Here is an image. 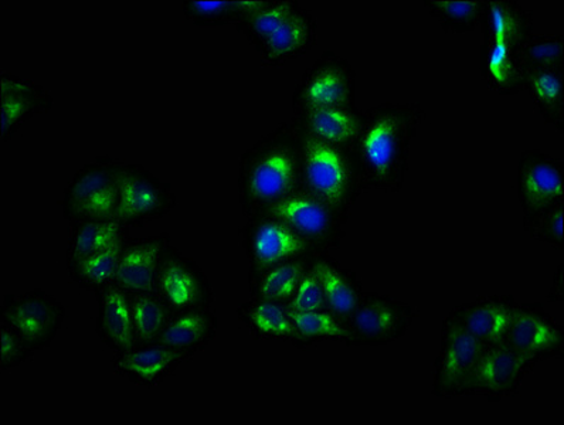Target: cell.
I'll use <instances>...</instances> for the list:
<instances>
[{"instance_id": "1", "label": "cell", "mask_w": 564, "mask_h": 425, "mask_svg": "<svg viewBox=\"0 0 564 425\" xmlns=\"http://www.w3.org/2000/svg\"><path fill=\"white\" fill-rule=\"evenodd\" d=\"M425 120L427 113L413 102H386L365 110L362 130L349 148L362 192L403 189L410 145Z\"/></svg>"}, {"instance_id": "2", "label": "cell", "mask_w": 564, "mask_h": 425, "mask_svg": "<svg viewBox=\"0 0 564 425\" xmlns=\"http://www.w3.org/2000/svg\"><path fill=\"white\" fill-rule=\"evenodd\" d=\"M303 187V150L293 122L280 123L242 153L237 192L246 220Z\"/></svg>"}, {"instance_id": "3", "label": "cell", "mask_w": 564, "mask_h": 425, "mask_svg": "<svg viewBox=\"0 0 564 425\" xmlns=\"http://www.w3.org/2000/svg\"><path fill=\"white\" fill-rule=\"evenodd\" d=\"M299 135L303 150L304 189L340 215L350 217V210L364 193L350 151L305 133L299 132Z\"/></svg>"}, {"instance_id": "4", "label": "cell", "mask_w": 564, "mask_h": 425, "mask_svg": "<svg viewBox=\"0 0 564 425\" xmlns=\"http://www.w3.org/2000/svg\"><path fill=\"white\" fill-rule=\"evenodd\" d=\"M122 161L97 156L76 173L64 189L62 212L68 225L83 220H116L118 172Z\"/></svg>"}, {"instance_id": "5", "label": "cell", "mask_w": 564, "mask_h": 425, "mask_svg": "<svg viewBox=\"0 0 564 425\" xmlns=\"http://www.w3.org/2000/svg\"><path fill=\"white\" fill-rule=\"evenodd\" d=\"M259 215L282 221L318 254H329L340 249L345 239V225L350 219L304 187L267 207Z\"/></svg>"}, {"instance_id": "6", "label": "cell", "mask_w": 564, "mask_h": 425, "mask_svg": "<svg viewBox=\"0 0 564 425\" xmlns=\"http://www.w3.org/2000/svg\"><path fill=\"white\" fill-rule=\"evenodd\" d=\"M177 205L170 182L161 179L140 163L122 162L118 172L116 220L130 227H143L163 219Z\"/></svg>"}, {"instance_id": "7", "label": "cell", "mask_w": 564, "mask_h": 425, "mask_svg": "<svg viewBox=\"0 0 564 425\" xmlns=\"http://www.w3.org/2000/svg\"><path fill=\"white\" fill-rule=\"evenodd\" d=\"M66 319V305L44 290L7 294L0 304V323L18 330L36 352L51 348Z\"/></svg>"}, {"instance_id": "8", "label": "cell", "mask_w": 564, "mask_h": 425, "mask_svg": "<svg viewBox=\"0 0 564 425\" xmlns=\"http://www.w3.org/2000/svg\"><path fill=\"white\" fill-rule=\"evenodd\" d=\"M356 73L352 64L326 51L306 68L293 94L294 112L318 108L355 107Z\"/></svg>"}, {"instance_id": "9", "label": "cell", "mask_w": 564, "mask_h": 425, "mask_svg": "<svg viewBox=\"0 0 564 425\" xmlns=\"http://www.w3.org/2000/svg\"><path fill=\"white\" fill-rule=\"evenodd\" d=\"M417 316L414 306L380 293H365L346 328L350 346H384L408 335Z\"/></svg>"}, {"instance_id": "10", "label": "cell", "mask_w": 564, "mask_h": 425, "mask_svg": "<svg viewBox=\"0 0 564 425\" xmlns=\"http://www.w3.org/2000/svg\"><path fill=\"white\" fill-rule=\"evenodd\" d=\"M242 247L249 263V281L274 266L300 257L318 254L295 235L289 226L274 217L257 215L246 220L241 229Z\"/></svg>"}, {"instance_id": "11", "label": "cell", "mask_w": 564, "mask_h": 425, "mask_svg": "<svg viewBox=\"0 0 564 425\" xmlns=\"http://www.w3.org/2000/svg\"><path fill=\"white\" fill-rule=\"evenodd\" d=\"M155 293L173 314L215 306V288L202 266L171 244L158 269Z\"/></svg>"}, {"instance_id": "12", "label": "cell", "mask_w": 564, "mask_h": 425, "mask_svg": "<svg viewBox=\"0 0 564 425\" xmlns=\"http://www.w3.org/2000/svg\"><path fill=\"white\" fill-rule=\"evenodd\" d=\"M534 369L536 366L507 344L488 346L475 366L464 397L479 395L489 403H501L502 400L517 397L522 392L524 380Z\"/></svg>"}, {"instance_id": "13", "label": "cell", "mask_w": 564, "mask_h": 425, "mask_svg": "<svg viewBox=\"0 0 564 425\" xmlns=\"http://www.w3.org/2000/svg\"><path fill=\"white\" fill-rule=\"evenodd\" d=\"M487 348L482 340L443 320L432 394L438 399L464 397L475 366Z\"/></svg>"}, {"instance_id": "14", "label": "cell", "mask_w": 564, "mask_h": 425, "mask_svg": "<svg viewBox=\"0 0 564 425\" xmlns=\"http://www.w3.org/2000/svg\"><path fill=\"white\" fill-rule=\"evenodd\" d=\"M502 342L538 368L563 358L564 329L541 303H518Z\"/></svg>"}, {"instance_id": "15", "label": "cell", "mask_w": 564, "mask_h": 425, "mask_svg": "<svg viewBox=\"0 0 564 425\" xmlns=\"http://www.w3.org/2000/svg\"><path fill=\"white\" fill-rule=\"evenodd\" d=\"M517 193L522 216L564 201V163L561 157L541 150L522 152L518 161Z\"/></svg>"}, {"instance_id": "16", "label": "cell", "mask_w": 564, "mask_h": 425, "mask_svg": "<svg viewBox=\"0 0 564 425\" xmlns=\"http://www.w3.org/2000/svg\"><path fill=\"white\" fill-rule=\"evenodd\" d=\"M195 356L183 350L167 348L158 344L135 346L126 352L113 355V373L127 382L140 388L155 389L182 368Z\"/></svg>"}, {"instance_id": "17", "label": "cell", "mask_w": 564, "mask_h": 425, "mask_svg": "<svg viewBox=\"0 0 564 425\" xmlns=\"http://www.w3.org/2000/svg\"><path fill=\"white\" fill-rule=\"evenodd\" d=\"M518 301L512 294L479 296L449 310L444 323L457 326L485 345L501 344L512 323Z\"/></svg>"}, {"instance_id": "18", "label": "cell", "mask_w": 564, "mask_h": 425, "mask_svg": "<svg viewBox=\"0 0 564 425\" xmlns=\"http://www.w3.org/2000/svg\"><path fill=\"white\" fill-rule=\"evenodd\" d=\"M318 42V22L310 11L299 3L257 48L265 67H282L299 61Z\"/></svg>"}, {"instance_id": "19", "label": "cell", "mask_w": 564, "mask_h": 425, "mask_svg": "<svg viewBox=\"0 0 564 425\" xmlns=\"http://www.w3.org/2000/svg\"><path fill=\"white\" fill-rule=\"evenodd\" d=\"M54 106L52 94L41 84L24 80L13 74H0V122L2 142L11 143L17 133L34 116L51 111Z\"/></svg>"}, {"instance_id": "20", "label": "cell", "mask_w": 564, "mask_h": 425, "mask_svg": "<svg viewBox=\"0 0 564 425\" xmlns=\"http://www.w3.org/2000/svg\"><path fill=\"white\" fill-rule=\"evenodd\" d=\"M171 244V235L167 233L128 236L123 243L116 284L130 294L153 291L162 257Z\"/></svg>"}, {"instance_id": "21", "label": "cell", "mask_w": 564, "mask_h": 425, "mask_svg": "<svg viewBox=\"0 0 564 425\" xmlns=\"http://www.w3.org/2000/svg\"><path fill=\"white\" fill-rule=\"evenodd\" d=\"M365 111L358 107L318 108L294 112L295 130L328 145L349 150L362 130Z\"/></svg>"}, {"instance_id": "22", "label": "cell", "mask_w": 564, "mask_h": 425, "mask_svg": "<svg viewBox=\"0 0 564 425\" xmlns=\"http://www.w3.org/2000/svg\"><path fill=\"white\" fill-rule=\"evenodd\" d=\"M97 335L113 352H126L135 348L131 294L117 284L108 285L97 295Z\"/></svg>"}, {"instance_id": "23", "label": "cell", "mask_w": 564, "mask_h": 425, "mask_svg": "<svg viewBox=\"0 0 564 425\" xmlns=\"http://www.w3.org/2000/svg\"><path fill=\"white\" fill-rule=\"evenodd\" d=\"M219 318L215 306L185 310L172 315L156 344L196 356L215 342Z\"/></svg>"}, {"instance_id": "24", "label": "cell", "mask_w": 564, "mask_h": 425, "mask_svg": "<svg viewBox=\"0 0 564 425\" xmlns=\"http://www.w3.org/2000/svg\"><path fill=\"white\" fill-rule=\"evenodd\" d=\"M314 269L323 283L328 310L343 324L358 308L364 296V284L355 271L345 269L329 254H316Z\"/></svg>"}, {"instance_id": "25", "label": "cell", "mask_w": 564, "mask_h": 425, "mask_svg": "<svg viewBox=\"0 0 564 425\" xmlns=\"http://www.w3.org/2000/svg\"><path fill=\"white\" fill-rule=\"evenodd\" d=\"M484 42H501L522 47L533 36L534 14L514 0H485Z\"/></svg>"}, {"instance_id": "26", "label": "cell", "mask_w": 564, "mask_h": 425, "mask_svg": "<svg viewBox=\"0 0 564 425\" xmlns=\"http://www.w3.org/2000/svg\"><path fill=\"white\" fill-rule=\"evenodd\" d=\"M481 74L485 84L499 96H517L524 91V72L521 47L501 42H484Z\"/></svg>"}, {"instance_id": "27", "label": "cell", "mask_w": 564, "mask_h": 425, "mask_svg": "<svg viewBox=\"0 0 564 425\" xmlns=\"http://www.w3.org/2000/svg\"><path fill=\"white\" fill-rule=\"evenodd\" d=\"M237 318L257 340L295 344V329L284 306L251 298L236 309Z\"/></svg>"}, {"instance_id": "28", "label": "cell", "mask_w": 564, "mask_h": 425, "mask_svg": "<svg viewBox=\"0 0 564 425\" xmlns=\"http://www.w3.org/2000/svg\"><path fill=\"white\" fill-rule=\"evenodd\" d=\"M267 0H183L182 13L199 28L239 26Z\"/></svg>"}, {"instance_id": "29", "label": "cell", "mask_w": 564, "mask_h": 425, "mask_svg": "<svg viewBox=\"0 0 564 425\" xmlns=\"http://www.w3.org/2000/svg\"><path fill=\"white\" fill-rule=\"evenodd\" d=\"M524 91L531 97L534 111L544 121L564 131V68H549L527 74Z\"/></svg>"}, {"instance_id": "30", "label": "cell", "mask_w": 564, "mask_h": 425, "mask_svg": "<svg viewBox=\"0 0 564 425\" xmlns=\"http://www.w3.org/2000/svg\"><path fill=\"white\" fill-rule=\"evenodd\" d=\"M128 235L130 229L117 220H83L70 224L67 265L100 253Z\"/></svg>"}, {"instance_id": "31", "label": "cell", "mask_w": 564, "mask_h": 425, "mask_svg": "<svg viewBox=\"0 0 564 425\" xmlns=\"http://www.w3.org/2000/svg\"><path fill=\"white\" fill-rule=\"evenodd\" d=\"M315 255L286 261L249 281L251 298L271 301L282 306L289 304L299 290L306 270L313 264Z\"/></svg>"}, {"instance_id": "32", "label": "cell", "mask_w": 564, "mask_h": 425, "mask_svg": "<svg viewBox=\"0 0 564 425\" xmlns=\"http://www.w3.org/2000/svg\"><path fill=\"white\" fill-rule=\"evenodd\" d=\"M128 236L122 237L117 243L100 251V253L67 265L68 276H70L73 283L82 291L96 295L107 288L108 285L116 284L123 243H126Z\"/></svg>"}, {"instance_id": "33", "label": "cell", "mask_w": 564, "mask_h": 425, "mask_svg": "<svg viewBox=\"0 0 564 425\" xmlns=\"http://www.w3.org/2000/svg\"><path fill=\"white\" fill-rule=\"evenodd\" d=\"M285 310L294 324L295 348L306 349L325 342L344 344L349 348L348 328L329 310H316V313Z\"/></svg>"}, {"instance_id": "34", "label": "cell", "mask_w": 564, "mask_h": 425, "mask_svg": "<svg viewBox=\"0 0 564 425\" xmlns=\"http://www.w3.org/2000/svg\"><path fill=\"white\" fill-rule=\"evenodd\" d=\"M131 308L135 346L156 344L172 318V310L153 291L131 294Z\"/></svg>"}, {"instance_id": "35", "label": "cell", "mask_w": 564, "mask_h": 425, "mask_svg": "<svg viewBox=\"0 0 564 425\" xmlns=\"http://www.w3.org/2000/svg\"><path fill=\"white\" fill-rule=\"evenodd\" d=\"M423 4L445 33L473 32L482 22L485 0H424Z\"/></svg>"}, {"instance_id": "36", "label": "cell", "mask_w": 564, "mask_h": 425, "mask_svg": "<svg viewBox=\"0 0 564 425\" xmlns=\"http://www.w3.org/2000/svg\"><path fill=\"white\" fill-rule=\"evenodd\" d=\"M299 0H267L264 8L252 13L245 22L237 26L246 41L257 51L260 44L270 36L274 29L294 11Z\"/></svg>"}, {"instance_id": "37", "label": "cell", "mask_w": 564, "mask_h": 425, "mask_svg": "<svg viewBox=\"0 0 564 425\" xmlns=\"http://www.w3.org/2000/svg\"><path fill=\"white\" fill-rule=\"evenodd\" d=\"M524 72L564 68L563 36H533L521 47Z\"/></svg>"}, {"instance_id": "38", "label": "cell", "mask_w": 564, "mask_h": 425, "mask_svg": "<svg viewBox=\"0 0 564 425\" xmlns=\"http://www.w3.org/2000/svg\"><path fill=\"white\" fill-rule=\"evenodd\" d=\"M563 217L564 201L549 207V209L532 212V215H523V230L532 239L541 241V243L547 244L554 250L562 251L564 247Z\"/></svg>"}, {"instance_id": "39", "label": "cell", "mask_w": 564, "mask_h": 425, "mask_svg": "<svg viewBox=\"0 0 564 425\" xmlns=\"http://www.w3.org/2000/svg\"><path fill=\"white\" fill-rule=\"evenodd\" d=\"M285 309L295 310V313H316V310H328L323 283L314 269V261L301 280L299 290L284 306Z\"/></svg>"}, {"instance_id": "40", "label": "cell", "mask_w": 564, "mask_h": 425, "mask_svg": "<svg viewBox=\"0 0 564 425\" xmlns=\"http://www.w3.org/2000/svg\"><path fill=\"white\" fill-rule=\"evenodd\" d=\"M36 350L12 326L0 323V370L11 372L33 358Z\"/></svg>"}, {"instance_id": "41", "label": "cell", "mask_w": 564, "mask_h": 425, "mask_svg": "<svg viewBox=\"0 0 564 425\" xmlns=\"http://www.w3.org/2000/svg\"><path fill=\"white\" fill-rule=\"evenodd\" d=\"M563 299V264H561L557 266L556 271H554L552 286L547 293V301L553 304H562Z\"/></svg>"}]
</instances>
